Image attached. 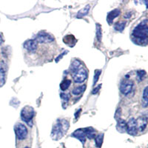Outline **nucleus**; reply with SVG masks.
I'll list each match as a JSON object with an SVG mask.
<instances>
[{
    "label": "nucleus",
    "mask_w": 148,
    "mask_h": 148,
    "mask_svg": "<svg viewBox=\"0 0 148 148\" xmlns=\"http://www.w3.org/2000/svg\"><path fill=\"white\" fill-rule=\"evenodd\" d=\"M147 19L145 18L133 29L132 32V39L136 44L139 45H145L147 43Z\"/></svg>",
    "instance_id": "nucleus-1"
},
{
    "label": "nucleus",
    "mask_w": 148,
    "mask_h": 148,
    "mask_svg": "<svg viewBox=\"0 0 148 148\" xmlns=\"http://www.w3.org/2000/svg\"><path fill=\"white\" fill-rule=\"evenodd\" d=\"M69 128V121L65 119L58 120L54 126L53 127L51 132V137L54 140H59L67 133Z\"/></svg>",
    "instance_id": "nucleus-2"
},
{
    "label": "nucleus",
    "mask_w": 148,
    "mask_h": 148,
    "mask_svg": "<svg viewBox=\"0 0 148 148\" xmlns=\"http://www.w3.org/2000/svg\"><path fill=\"white\" fill-rule=\"evenodd\" d=\"M35 115L34 108L30 106H26L21 111V119L23 121L26 122L29 126H32V121Z\"/></svg>",
    "instance_id": "nucleus-3"
},
{
    "label": "nucleus",
    "mask_w": 148,
    "mask_h": 148,
    "mask_svg": "<svg viewBox=\"0 0 148 148\" xmlns=\"http://www.w3.org/2000/svg\"><path fill=\"white\" fill-rule=\"evenodd\" d=\"M35 40L38 43H51L54 41V37L51 34L46 33L45 31H41L36 36Z\"/></svg>",
    "instance_id": "nucleus-4"
},
{
    "label": "nucleus",
    "mask_w": 148,
    "mask_h": 148,
    "mask_svg": "<svg viewBox=\"0 0 148 148\" xmlns=\"http://www.w3.org/2000/svg\"><path fill=\"white\" fill-rule=\"evenodd\" d=\"M88 78V71L84 68H80L73 73V79L76 83H83Z\"/></svg>",
    "instance_id": "nucleus-5"
},
{
    "label": "nucleus",
    "mask_w": 148,
    "mask_h": 148,
    "mask_svg": "<svg viewBox=\"0 0 148 148\" xmlns=\"http://www.w3.org/2000/svg\"><path fill=\"white\" fill-rule=\"evenodd\" d=\"M15 133L18 140H24L27 137L28 131L25 125L22 124H17L15 126Z\"/></svg>",
    "instance_id": "nucleus-6"
},
{
    "label": "nucleus",
    "mask_w": 148,
    "mask_h": 148,
    "mask_svg": "<svg viewBox=\"0 0 148 148\" xmlns=\"http://www.w3.org/2000/svg\"><path fill=\"white\" fill-rule=\"evenodd\" d=\"M126 132L130 136H136L138 133V129H137L136 121L134 118H130L129 121L127 122V130Z\"/></svg>",
    "instance_id": "nucleus-7"
},
{
    "label": "nucleus",
    "mask_w": 148,
    "mask_h": 148,
    "mask_svg": "<svg viewBox=\"0 0 148 148\" xmlns=\"http://www.w3.org/2000/svg\"><path fill=\"white\" fill-rule=\"evenodd\" d=\"M133 88V82L132 81H130L128 79L123 80L120 84V91L122 94L128 95L131 92L132 89Z\"/></svg>",
    "instance_id": "nucleus-8"
},
{
    "label": "nucleus",
    "mask_w": 148,
    "mask_h": 148,
    "mask_svg": "<svg viewBox=\"0 0 148 148\" xmlns=\"http://www.w3.org/2000/svg\"><path fill=\"white\" fill-rule=\"evenodd\" d=\"M23 46L29 52H34L38 47V42L35 39H29L24 43Z\"/></svg>",
    "instance_id": "nucleus-9"
},
{
    "label": "nucleus",
    "mask_w": 148,
    "mask_h": 148,
    "mask_svg": "<svg viewBox=\"0 0 148 148\" xmlns=\"http://www.w3.org/2000/svg\"><path fill=\"white\" fill-rule=\"evenodd\" d=\"M72 136L74 138H77L79 141H81L82 145H84L86 141V133H85V128L84 129H78L76 131L73 132L72 134Z\"/></svg>",
    "instance_id": "nucleus-10"
},
{
    "label": "nucleus",
    "mask_w": 148,
    "mask_h": 148,
    "mask_svg": "<svg viewBox=\"0 0 148 148\" xmlns=\"http://www.w3.org/2000/svg\"><path fill=\"white\" fill-rule=\"evenodd\" d=\"M120 13H121V11H120L119 9H114L112 11L108 13V16H107V21H108L110 25L113 24V22L115 18L120 15Z\"/></svg>",
    "instance_id": "nucleus-11"
},
{
    "label": "nucleus",
    "mask_w": 148,
    "mask_h": 148,
    "mask_svg": "<svg viewBox=\"0 0 148 148\" xmlns=\"http://www.w3.org/2000/svg\"><path fill=\"white\" fill-rule=\"evenodd\" d=\"M136 121V125H137V129L139 130L140 132L144 131L146 128L147 125V117H139Z\"/></svg>",
    "instance_id": "nucleus-12"
},
{
    "label": "nucleus",
    "mask_w": 148,
    "mask_h": 148,
    "mask_svg": "<svg viewBox=\"0 0 148 148\" xmlns=\"http://www.w3.org/2000/svg\"><path fill=\"white\" fill-rule=\"evenodd\" d=\"M63 41H64V44L70 46V47H73L77 42L76 38L73 35H67L65 37H64Z\"/></svg>",
    "instance_id": "nucleus-13"
},
{
    "label": "nucleus",
    "mask_w": 148,
    "mask_h": 148,
    "mask_svg": "<svg viewBox=\"0 0 148 148\" xmlns=\"http://www.w3.org/2000/svg\"><path fill=\"white\" fill-rule=\"evenodd\" d=\"M116 128H117V130L120 133H125V132H126L127 130V122L125 120L119 119V120H117Z\"/></svg>",
    "instance_id": "nucleus-14"
},
{
    "label": "nucleus",
    "mask_w": 148,
    "mask_h": 148,
    "mask_svg": "<svg viewBox=\"0 0 148 148\" xmlns=\"http://www.w3.org/2000/svg\"><path fill=\"white\" fill-rule=\"evenodd\" d=\"M90 5H87L84 8H82V10H79L78 12L77 15H76V18H82L83 17L85 16L88 14L90 11Z\"/></svg>",
    "instance_id": "nucleus-15"
},
{
    "label": "nucleus",
    "mask_w": 148,
    "mask_h": 148,
    "mask_svg": "<svg viewBox=\"0 0 148 148\" xmlns=\"http://www.w3.org/2000/svg\"><path fill=\"white\" fill-rule=\"evenodd\" d=\"M81 65L82 63L80 61L78 60V59L74 60L71 65V72L72 73H74L76 71H77L78 70L81 68Z\"/></svg>",
    "instance_id": "nucleus-16"
},
{
    "label": "nucleus",
    "mask_w": 148,
    "mask_h": 148,
    "mask_svg": "<svg viewBox=\"0 0 148 148\" xmlns=\"http://www.w3.org/2000/svg\"><path fill=\"white\" fill-rule=\"evenodd\" d=\"M85 133L86 137L89 138V139H92V138H95V137H96V131L92 127L85 128Z\"/></svg>",
    "instance_id": "nucleus-17"
},
{
    "label": "nucleus",
    "mask_w": 148,
    "mask_h": 148,
    "mask_svg": "<svg viewBox=\"0 0 148 148\" xmlns=\"http://www.w3.org/2000/svg\"><path fill=\"white\" fill-rule=\"evenodd\" d=\"M86 89V85L84 84V85L79 86V87H76L74 89H73L72 90V94L74 95V96H79V95L82 94Z\"/></svg>",
    "instance_id": "nucleus-18"
},
{
    "label": "nucleus",
    "mask_w": 148,
    "mask_h": 148,
    "mask_svg": "<svg viewBox=\"0 0 148 148\" xmlns=\"http://www.w3.org/2000/svg\"><path fill=\"white\" fill-rule=\"evenodd\" d=\"M103 139H104V134L103 133H100L95 137V143H96L97 147H101L103 143Z\"/></svg>",
    "instance_id": "nucleus-19"
},
{
    "label": "nucleus",
    "mask_w": 148,
    "mask_h": 148,
    "mask_svg": "<svg viewBox=\"0 0 148 148\" xmlns=\"http://www.w3.org/2000/svg\"><path fill=\"white\" fill-rule=\"evenodd\" d=\"M71 84V80L70 79H64L62 82V83L60 84V88L62 91L66 90L69 88V87Z\"/></svg>",
    "instance_id": "nucleus-20"
},
{
    "label": "nucleus",
    "mask_w": 148,
    "mask_h": 148,
    "mask_svg": "<svg viewBox=\"0 0 148 148\" xmlns=\"http://www.w3.org/2000/svg\"><path fill=\"white\" fill-rule=\"evenodd\" d=\"M126 26V22H116L114 25V29L116 31L119 32H122L123 30H125V27Z\"/></svg>",
    "instance_id": "nucleus-21"
},
{
    "label": "nucleus",
    "mask_w": 148,
    "mask_h": 148,
    "mask_svg": "<svg viewBox=\"0 0 148 148\" xmlns=\"http://www.w3.org/2000/svg\"><path fill=\"white\" fill-rule=\"evenodd\" d=\"M147 87L145 88L142 95V106L143 108H147L148 104V98H147Z\"/></svg>",
    "instance_id": "nucleus-22"
},
{
    "label": "nucleus",
    "mask_w": 148,
    "mask_h": 148,
    "mask_svg": "<svg viewBox=\"0 0 148 148\" xmlns=\"http://www.w3.org/2000/svg\"><path fill=\"white\" fill-rule=\"evenodd\" d=\"M5 83V71L3 68L0 67V88Z\"/></svg>",
    "instance_id": "nucleus-23"
},
{
    "label": "nucleus",
    "mask_w": 148,
    "mask_h": 148,
    "mask_svg": "<svg viewBox=\"0 0 148 148\" xmlns=\"http://www.w3.org/2000/svg\"><path fill=\"white\" fill-rule=\"evenodd\" d=\"M101 26L99 24H96V38H97L98 41L99 42H101Z\"/></svg>",
    "instance_id": "nucleus-24"
},
{
    "label": "nucleus",
    "mask_w": 148,
    "mask_h": 148,
    "mask_svg": "<svg viewBox=\"0 0 148 148\" xmlns=\"http://www.w3.org/2000/svg\"><path fill=\"white\" fill-rule=\"evenodd\" d=\"M60 97L62 100V104L64 103L67 104V102L69 101L70 99H71V95L69 93H64V92H62L60 94Z\"/></svg>",
    "instance_id": "nucleus-25"
},
{
    "label": "nucleus",
    "mask_w": 148,
    "mask_h": 148,
    "mask_svg": "<svg viewBox=\"0 0 148 148\" xmlns=\"http://www.w3.org/2000/svg\"><path fill=\"white\" fill-rule=\"evenodd\" d=\"M101 73V70H96L94 73V79H93V85L96 84V82H98L99 79V76Z\"/></svg>",
    "instance_id": "nucleus-26"
},
{
    "label": "nucleus",
    "mask_w": 148,
    "mask_h": 148,
    "mask_svg": "<svg viewBox=\"0 0 148 148\" xmlns=\"http://www.w3.org/2000/svg\"><path fill=\"white\" fill-rule=\"evenodd\" d=\"M137 74V79L138 81H142L143 79L145 78V75H146V72L145 71H138L136 73Z\"/></svg>",
    "instance_id": "nucleus-27"
},
{
    "label": "nucleus",
    "mask_w": 148,
    "mask_h": 148,
    "mask_svg": "<svg viewBox=\"0 0 148 148\" xmlns=\"http://www.w3.org/2000/svg\"><path fill=\"white\" fill-rule=\"evenodd\" d=\"M101 84H99V85H98L96 88H94V89H93V90L92 91V94H93V95L96 94V93H97V92H99V90H100V88H101Z\"/></svg>",
    "instance_id": "nucleus-28"
},
{
    "label": "nucleus",
    "mask_w": 148,
    "mask_h": 148,
    "mask_svg": "<svg viewBox=\"0 0 148 148\" xmlns=\"http://www.w3.org/2000/svg\"><path fill=\"white\" fill-rule=\"evenodd\" d=\"M67 52H68V51H65V52L62 53L61 54L60 56H58V57L56 58V62H59V61L60 60V59L63 57V56H64V54H66V53H67Z\"/></svg>",
    "instance_id": "nucleus-29"
},
{
    "label": "nucleus",
    "mask_w": 148,
    "mask_h": 148,
    "mask_svg": "<svg viewBox=\"0 0 148 148\" xmlns=\"http://www.w3.org/2000/svg\"><path fill=\"white\" fill-rule=\"evenodd\" d=\"M82 111V109H79V110L77 111V112H76V114H75V116H76V119H77L78 117H79V114H80V112H81Z\"/></svg>",
    "instance_id": "nucleus-30"
},
{
    "label": "nucleus",
    "mask_w": 148,
    "mask_h": 148,
    "mask_svg": "<svg viewBox=\"0 0 148 148\" xmlns=\"http://www.w3.org/2000/svg\"><path fill=\"white\" fill-rule=\"evenodd\" d=\"M2 43H3V39H2V36L0 35V45L2 44Z\"/></svg>",
    "instance_id": "nucleus-31"
},
{
    "label": "nucleus",
    "mask_w": 148,
    "mask_h": 148,
    "mask_svg": "<svg viewBox=\"0 0 148 148\" xmlns=\"http://www.w3.org/2000/svg\"><path fill=\"white\" fill-rule=\"evenodd\" d=\"M24 148H29L28 147H24Z\"/></svg>",
    "instance_id": "nucleus-32"
}]
</instances>
